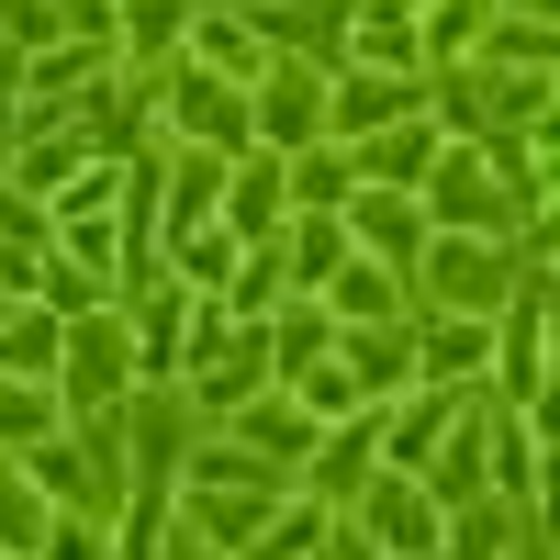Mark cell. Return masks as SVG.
I'll list each match as a JSON object with an SVG mask.
<instances>
[{
	"instance_id": "obj_1",
	"label": "cell",
	"mask_w": 560,
	"mask_h": 560,
	"mask_svg": "<svg viewBox=\"0 0 560 560\" xmlns=\"http://www.w3.org/2000/svg\"><path fill=\"white\" fill-rule=\"evenodd\" d=\"M57 404H79L90 427L135 404V337L113 325V303L90 314V325H68V348H57Z\"/></svg>"
},
{
	"instance_id": "obj_2",
	"label": "cell",
	"mask_w": 560,
	"mask_h": 560,
	"mask_svg": "<svg viewBox=\"0 0 560 560\" xmlns=\"http://www.w3.org/2000/svg\"><path fill=\"white\" fill-rule=\"evenodd\" d=\"M427 292L438 314H504L516 303V258H504V236H427Z\"/></svg>"
},
{
	"instance_id": "obj_3",
	"label": "cell",
	"mask_w": 560,
	"mask_h": 560,
	"mask_svg": "<svg viewBox=\"0 0 560 560\" xmlns=\"http://www.w3.org/2000/svg\"><path fill=\"white\" fill-rule=\"evenodd\" d=\"M359 538H370V560H438L448 516H438V493H415L404 471H382V482H359Z\"/></svg>"
},
{
	"instance_id": "obj_4",
	"label": "cell",
	"mask_w": 560,
	"mask_h": 560,
	"mask_svg": "<svg viewBox=\"0 0 560 560\" xmlns=\"http://www.w3.org/2000/svg\"><path fill=\"white\" fill-rule=\"evenodd\" d=\"M247 90H258V102H247V124L269 135V158L325 147V90H314V68H258Z\"/></svg>"
},
{
	"instance_id": "obj_5",
	"label": "cell",
	"mask_w": 560,
	"mask_h": 560,
	"mask_svg": "<svg viewBox=\"0 0 560 560\" xmlns=\"http://www.w3.org/2000/svg\"><path fill=\"white\" fill-rule=\"evenodd\" d=\"M427 202H438L448 236H504V191H493V158L482 147H448L427 168Z\"/></svg>"
},
{
	"instance_id": "obj_6",
	"label": "cell",
	"mask_w": 560,
	"mask_h": 560,
	"mask_svg": "<svg viewBox=\"0 0 560 560\" xmlns=\"http://www.w3.org/2000/svg\"><path fill=\"white\" fill-rule=\"evenodd\" d=\"M415 113V68H348L337 102H325V135H382Z\"/></svg>"
},
{
	"instance_id": "obj_7",
	"label": "cell",
	"mask_w": 560,
	"mask_h": 560,
	"mask_svg": "<svg viewBox=\"0 0 560 560\" xmlns=\"http://www.w3.org/2000/svg\"><path fill=\"white\" fill-rule=\"evenodd\" d=\"M158 90H168L158 113H168L179 135H202V147H236V135H247V113H236V79H202V68H168Z\"/></svg>"
},
{
	"instance_id": "obj_8",
	"label": "cell",
	"mask_w": 560,
	"mask_h": 560,
	"mask_svg": "<svg viewBox=\"0 0 560 560\" xmlns=\"http://www.w3.org/2000/svg\"><path fill=\"white\" fill-rule=\"evenodd\" d=\"M57 348H68V314L57 303H0V370H23V382H57Z\"/></svg>"
},
{
	"instance_id": "obj_9",
	"label": "cell",
	"mask_w": 560,
	"mask_h": 560,
	"mask_svg": "<svg viewBox=\"0 0 560 560\" xmlns=\"http://www.w3.org/2000/svg\"><path fill=\"white\" fill-rule=\"evenodd\" d=\"M236 438L269 459V471H303V459L325 448V427H314V415H303L292 393H280V404H247V415H236Z\"/></svg>"
},
{
	"instance_id": "obj_10",
	"label": "cell",
	"mask_w": 560,
	"mask_h": 560,
	"mask_svg": "<svg viewBox=\"0 0 560 560\" xmlns=\"http://www.w3.org/2000/svg\"><path fill=\"white\" fill-rule=\"evenodd\" d=\"M57 382H23V370H0V459H23V448H45L57 438Z\"/></svg>"
},
{
	"instance_id": "obj_11",
	"label": "cell",
	"mask_w": 560,
	"mask_h": 560,
	"mask_svg": "<svg viewBox=\"0 0 560 560\" xmlns=\"http://www.w3.org/2000/svg\"><path fill=\"white\" fill-rule=\"evenodd\" d=\"M438 438H448V382H427L404 415H382V448H393V471H427V459H438Z\"/></svg>"
},
{
	"instance_id": "obj_12",
	"label": "cell",
	"mask_w": 560,
	"mask_h": 560,
	"mask_svg": "<svg viewBox=\"0 0 560 560\" xmlns=\"http://www.w3.org/2000/svg\"><path fill=\"white\" fill-rule=\"evenodd\" d=\"M325 314H337V325H393L404 292H393V269H382V258H348L337 280H325Z\"/></svg>"
},
{
	"instance_id": "obj_13",
	"label": "cell",
	"mask_w": 560,
	"mask_h": 560,
	"mask_svg": "<svg viewBox=\"0 0 560 560\" xmlns=\"http://www.w3.org/2000/svg\"><path fill=\"white\" fill-rule=\"evenodd\" d=\"M337 370L359 382V404H382V393H404V382H415V348L370 325V337H337Z\"/></svg>"
},
{
	"instance_id": "obj_14",
	"label": "cell",
	"mask_w": 560,
	"mask_h": 560,
	"mask_svg": "<svg viewBox=\"0 0 560 560\" xmlns=\"http://www.w3.org/2000/svg\"><path fill=\"white\" fill-rule=\"evenodd\" d=\"M493 359V314H438V337H427V382H471V370Z\"/></svg>"
},
{
	"instance_id": "obj_15",
	"label": "cell",
	"mask_w": 560,
	"mask_h": 560,
	"mask_svg": "<svg viewBox=\"0 0 560 560\" xmlns=\"http://www.w3.org/2000/svg\"><path fill=\"white\" fill-rule=\"evenodd\" d=\"M45 516H57V504H45V482L23 471V459H0V549H12V560H34Z\"/></svg>"
},
{
	"instance_id": "obj_16",
	"label": "cell",
	"mask_w": 560,
	"mask_h": 560,
	"mask_svg": "<svg viewBox=\"0 0 560 560\" xmlns=\"http://www.w3.org/2000/svg\"><path fill=\"white\" fill-rule=\"evenodd\" d=\"M393 247V258H415V191H382V179H359V213H348V247Z\"/></svg>"
},
{
	"instance_id": "obj_17",
	"label": "cell",
	"mask_w": 560,
	"mask_h": 560,
	"mask_svg": "<svg viewBox=\"0 0 560 560\" xmlns=\"http://www.w3.org/2000/svg\"><path fill=\"white\" fill-rule=\"evenodd\" d=\"M280 202H292V191H280V158H247L236 179H224V224H236V236H269Z\"/></svg>"
},
{
	"instance_id": "obj_18",
	"label": "cell",
	"mask_w": 560,
	"mask_h": 560,
	"mask_svg": "<svg viewBox=\"0 0 560 560\" xmlns=\"http://www.w3.org/2000/svg\"><path fill=\"white\" fill-rule=\"evenodd\" d=\"M314 538H325V493H292V504H269V516H258L247 560H303Z\"/></svg>"
},
{
	"instance_id": "obj_19",
	"label": "cell",
	"mask_w": 560,
	"mask_h": 560,
	"mask_svg": "<svg viewBox=\"0 0 560 560\" xmlns=\"http://www.w3.org/2000/svg\"><path fill=\"white\" fill-rule=\"evenodd\" d=\"M280 269H292L303 292H325V280L348 269V224H325V213H314V224H292V247H280Z\"/></svg>"
},
{
	"instance_id": "obj_20",
	"label": "cell",
	"mask_w": 560,
	"mask_h": 560,
	"mask_svg": "<svg viewBox=\"0 0 560 560\" xmlns=\"http://www.w3.org/2000/svg\"><path fill=\"white\" fill-rule=\"evenodd\" d=\"M191 45H202V57H213L224 79H236V90H247V79L269 68V57H258V34H247V23H224V12H213V0H202V12H191Z\"/></svg>"
},
{
	"instance_id": "obj_21",
	"label": "cell",
	"mask_w": 560,
	"mask_h": 560,
	"mask_svg": "<svg viewBox=\"0 0 560 560\" xmlns=\"http://www.w3.org/2000/svg\"><path fill=\"white\" fill-rule=\"evenodd\" d=\"M191 12H202V0H124L113 34H124V57H158L168 34H191Z\"/></svg>"
},
{
	"instance_id": "obj_22",
	"label": "cell",
	"mask_w": 560,
	"mask_h": 560,
	"mask_svg": "<svg viewBox=\"0 0 560 560\" xmlns=\"http://www.w3.org/2000/svg\"><path fill=\"white\" fill-rule=\"evenodd\" d=\"M280 191H292V202H348V158L337 147H292V158H280Z\"/></svg>"
},
{
	"instance_id": "obj_23",
	"label": "cell",
	"mask_w": 560,
	"mask_h": 560,
	"mask_svg": "<svg viewBox=\"0 0 560 560\" xmlns=\"http://www.w3.org/2000/svg\"><path fill=\"white\" fill-rule=\"evenodd\" d=\"M79 168H90V135H57V147H34V158L12 168V191H23V202H57Z\"/></svg>"
},
{
	"instance_id": "obj_24",
	"label": "cell",
	"mask_w": 560,
	"mask_h": 560,
	"mask_svg": "<svg viewBox=\"0 0 560 560\" xmlns=\"http://www.w3.org/2000/svg\"><path fill=\"white\" fill-rule=\"evenodd\" d=\"M493 57L504 68H560V23L538 12V23H493Z\"/></svg>"
},
{
	"instance_id": "obj_25",
	"label": "cell",
	"mask_w": 560,
	"mask_h": 560,
	"mask_svg": "<svg viewBox=\"0 0 560 560\" xmlns=\"http://www.w3.org/2000/svg\"><path fill=\"white\" fill-rule=\"evenodd\" d=\"M482 34H493L482 0H438V12H427V45H438V57H459V45H482Z\"/></svg>"
},
{
	"instance_id": "obj_26",
	"label": "cell",
	"mask_w": 560,
	"mask_h": 560,
	"mask_svg": "<svg viewBox=\"0 0 560 560\" xmlns=\"http://www.w3.org/2000/svg\"><path fill=\"white\" fill-rule=\"evenodd\" d=\"M224 269H236V224H202V236H191V269H179V280H191V292H213Z\"/></svg>"
},
{
	"instance_id": "obj_27",
	"label": "cell",
	"mask_w": 560,
	"mask_h": 560,
	"mask_svg": "<svg viewBox=\"0 0 560 560\" xmlns=\"http://www.w3.org/2000/svg\"><path fill=\"white\" fill-rule=\"evenodd\" d=\"M0 23H12V45H45L57 34V0H0Z\"/></svg>"
},
{
	"instance_id": "obj_28",
	"label": "cell",
	"mask_w": 560,
	"mask_h": 560,
	"mask_svg": "<svg viewBox=\"0 0 560 560\" xmlns=\"http://www.w3.org/2000/svg\"><path fill=\"white\" fill-rule=\"evenodd\" d=\"M168 560H224V549H213V538H191V527H179V549H168Z\"/></svg>"
},
{
	"instance_id": "obj_29",
	"label": "cell",
	"mask_w": 560,
	"mask_h": 560,
	"mask_svg": "<svg viewBox=\"0 0 560 560\" xmlns=\"http://www.w3.org/2000/svg\"><path fill=\"white\" fill-rule=\"evenodd\" d=\"M538 258H549V269H560V202H549V224H538Z\"/></svg>"
},
{
	"instance_id": "obj_30",
	"label": "cell",
	"mask_w": 560,
	"mask_h": 560,
	"mask_svg": "<svg viewBox=\"0 0 560 560\" xmlns=\"http://www.w3.org/2000/svg\"><path fill=\"white\" fill-rule=\"evenodd\" d=\"M538 348H549V382H560V314H549V325H538Z\"/></svg>"
},
{
	"instance_id": "obj_31",
	"label": "cell",
	"mask_w": 560,
	"mask_h": 560,
	"mask_svg": "<svg viewBox=\"0 0 560 560\" xmlns=\"http://www.w3.org/2000/svg\"><path fill=\"white\" fill-rule=\"evenodd\" d=\"M527 12H549V23H560V0H527Z\"/></svg>"
},
{
	"instance_id": "obj_32",
	"label": "cell",
	"mask_w": 560,
	"mask_h": 560,
	"mask_svg": "<svg viewBox=\"0 0 560 560\" xmlns=\"http://www.w3.org/2000/svg\"><path fill=\"white\" fill-rule=\"evenodd\" d=\"M516 560H560V549H516Z\"/></svg>"
},
{
	"instance_id": "obj_33",
	"label": "cell",
	"mask_w": 560,
	"mask_h": 560,
	"mask_svg": "<svg viewBox=\"0 0 560 560\" xmlns=\"http://www.w3.org/2000/svg\"><path fill=\"white\" fill-rule=\"evenodd\" d=\"M0 560H12V549H0Z\"/></svg>"
}]
</instances>
